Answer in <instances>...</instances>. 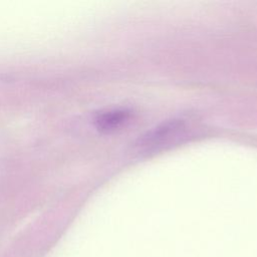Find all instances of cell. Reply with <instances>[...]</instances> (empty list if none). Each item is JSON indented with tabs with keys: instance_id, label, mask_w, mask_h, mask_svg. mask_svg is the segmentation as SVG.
<instances>
[{
	"instance_id": "6da1fadb",
	"label": "cell",
	"mask_w": 257,
	"mask_h": 257,
	"mask_svg": "<svg viewBox=\"0 0 257 257\" xmlns=\"http://www.w3.org/2000/svg\"><path fill=\"white\" fill-rule=\"evenodd\" d=\"M181 126V123L179 121H170L167 123H164L161 126L156 127L154 131H152L148 136H146L142 142L141 145L142 147H147V148H153L160 146L161 143L164 141H167L170 136L175 134Z\"/></svg>"
},
{
	"instance_id": "7a4b0ae2",
	"label": "cell",
	"mask_w": 257,
	"mask_h": 257,
	"mask_svg": "<svg viewBox=\"0 0 257 257\" xmlns=\"http://www.w3.org/2000/svg\"><path fill=\"white\" fill-rule=\"evenodd\" d=\"M130 111L124 109H114L99 114L96 118L97 127L100 131L109 132L121 126L130 118Z\"/></svg>"
}]
</instances>
